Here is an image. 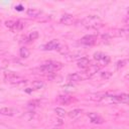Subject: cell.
I'll return each instance as SVG.
<instances>
[{
	"instance_id": "cell-13",
	"label": "cell",
	"mask_w": 129,
	"mask_h": 129,
	"mask_svg": "<svg viewBox=\"0 0 129 129\" xmlns=\"http://www.w3.org/2000/svg\"><path fill=\"white\" fill-rule=\"evenodd\" d=\"M66 59L68 60V61H73V60H76V59H80V58H82V57H84V56H82V52H71V53H67L66 55Z\"/></svg>"
},
{
	"instance_id": "cell-25",
	"label": "cell",
	"mask_w": 129,
	"mask_h": 129,
	"mask_svg": "<svg viewBox=\"0 0 129 129\" xmlns=\"http://www.w3.org/2000/svg\"><path fill=\"white\" fill-rule=\"evenodd\" d=\"M16 9H17V10H22V8H21V6H18V7L16 8Z\"/></svg>"
},
{
	"instance_id": "cell-3",
	"label": "cell",
	"mask_w": 129,
	"mask_h": 129,
	"mask_svg": "<svg viewBox=\"0 0 129 129\" xmlns=\"http://www.w3.org/2000/svg\"><path fill=\"white\" fill-rule=\"evenodd\" d=\"M4 79L6 82H9L12 84H18V83H25L26 82V80H24L21 76L17 75L14 72H10V71L4 72Z\"/></svg>"
},
{
	"instance_id": "cell-14",
	"label": "cell",
	"mask_w": 129,
	"mask_h": 129,
	"mask_svg": "<svg viewBox=\"0 0 129 129\" xmlns=\"http://www.w3.org/2000/svg\"><path fill=\"white\" fill-rule=\"evenodd\" d=\"M60 23H62V24H66V25H70V24H72L73 22H74V17H73V15H71V14H63L62 16H61V18H60Z\"/></svg>"
},
{
	"instance_id": "cell-20",
	"label": "cell",
	"mask_w": 129,
	"mask_h": 129,
	"mask_svg": "<svg viewBox=\"0 0 129 129\" xmlns=\"http://www.w3.org/2000/svg\"><path fill=\"white\" fill-rule=\"evenodd\" d=\"M19 55H20V57H22V58H27L29 55H30V51L28 50V48H26V47H21L20 49H19Z\"/></svg>"
},
{
	"instance_id": "cell-22",
	"label": "cell",
	"mask_w": 129,
	"mask_h": 129,
	"mask_svg": "<svg viewBox=\"0 0 129 129\" xmlns=\"http://www.w3.org/2000/svg\"><path fill=\"white\" fill-rule=\"evenodd\" d=\"M54 112H55L56 115H57L58 117H60V118L66 115V111H64L62 108H58V107H57V108H54Z\"/></svg>"
},
{
	"instance_id": "cell-11",
	"label": "cell",
	"mask_w": 129,
	"mask_h": 129,
	"mask_svg": "<svg viewBox=\"0 0 129 129\" xmlns=\"http://www.w3.org/2000/svg\"><path fill=\"white\" fill-rule=\"evenodd\" d=\"M0 113L4 116H14L15 114L18 113V110L17 109H14V108H8V107H2L0 109Z\"/></svg>"
},
{
	"instance_id": "cell-24",
	"label": "cell",
	"mask_w": 129,
	"mask_h": 129,
	"mask_svg": "<svg viewBox=\"0 0 129 129\" xmlns=\"http://www.w3.org/2000/svg\"><path fill=\"white\" fill-rule=\"evenodd\" d=\"M124 63H126V60H120V61H118V62H117V66H116L117 70H119L120 68L124 67Z\"/></svg>"
},
{
	"instance_id": "cell-15",
	"label": "cell",
	"mask_w": 129,
	"mask_h": 129,
	"mask_svg": "<svg viewBox=\"0 0 129 129\" xmlns=\"http://www.w3.org/2000/svg\"><path fill=\"white\" fill-rule=\"evenodd\" d=\"M68 81L70 83H76V82H80L83 80V77L80 75V74H77V73H74V74H71L68 76Z\"/></svg>"
},
{
	"instance_id": "cell-17",
	"label": "cell",
	"mask_w": 129,
	"mask_h": 129,
	"mask_svg": "<svg viewBox=\"0 0 129 129\" xmlns=\"http://www.w3.org/2000/svg\"><path fill=\"white\" fill-rule=\"evenodd\" d=\"M26 13L30 17H37L38 15L41 14V10H39L37 8H29V9H27Z\"/></svg>"
},
{
	"instance_id": "cell-23",
	"label": "cell",
	"mask_w": 129,
	"mask_h": 129,
	"mask_svg": "<svg viewBox=\"0 0 129 129\" xmlns=\"http://www.w3.org/2000/svg\"><path fill=\"white\" fill-rule=\"evenodd\" d=\"M111 76H112V73H110V72H102L101 73V78L102 79H105V80L110 79Z\"/></svg>"
},
{
	"instance_id": "cell-16",
	"label": "cell",
	"mask_w": 129,
	"mask_h": 129,
	"mask_svg": "<svg viewBox=\"0 0 129 129\" xmlns=\"http://www.w3.org/2000/svg\"><path fill=\"white\" fill-rule=\"evenodd\" d=\"M57 101L61 104H64V105H69L72 101H73V98L68 96V95H60L57 97Z\"/></svg>"
},
{
	"instance_id": "cell-6",
	"label": "cell",
	"mask_w": 129,
	"mask_h": 129,
	"mask_svg": "<svg viewBox=\"0 0 129 129\" xmlns=\"http://www.w3.org/2000/svg\"><path fill=\"white\" fill-rule=\"evenodd\" d=\"M97 41V35L95 34H88V35H85L81 38L80 42L84 45H87V46H91L93 44H95Z\"/></svg>"
},
{
	"instance_id": "cell-19",
	"label": "cell",
	"mask_w": 129,
	"mask_h": 129,
	"mask_svg": "<svg viewBox=\"0 0 129 129\" xmlns=\"http://www.w3.org/2000/svg\"><path fill=\"white\" fill-rule=\"evenodd\" d=\"M45 84L43 81H33L31 84V87L33 90H40L42 88H44Z\"/></svg>"
},
{
	"instance_id": "cell-4",
	"label": "cell",
	"mask_w": 129,
	"mask_h": 129,
	"mask_svg": "<svg viewBox=\"0 0 129 129\" xmlns=\"http://www.w3.org/2000/svg\"><path fill=\"white\" fill-rule=\"evenodd\" d=\"M24 25H25L24 22H22L21 20H7V21H5V26L14 32L22 30Z\"/></svg>"
},
{
	"instance_id": "cell-2",
	"label": "cell",
	"mask_w": 129,
	"mask_h": 129,
	"mask_svg": "<svg viewBox=\"0 0 129 129\" xmlns=\"http://www.w3.org/2000/svg\"><path fill=\"white\" fill-rule=\"evenodd\" d=\"M101 23V18L97 15H89L82 20V25L87 28H96Z\"/></svg>"
},
{
	"instance_id": "cell-7",
	"label": "cell",
	"mask_w": 129,
	"mask_h": 129,
	"mask_svg": "<svg viewBox=\"0 0 129 129\" xmlns=\"http://www.w3.org/2000/svg\"><path fill=\"white\" fill-rule=\"evenodd\" d=\"M60 46L61 45L57 39H52L43 45V49L44 50H59Z\"/></svg>"
},
{
	"instance_id": "cell-1",
	"label": "cell",
	"mask_w": 129,
	"mask_h": 129,
	"mask_svg": "<svg viewBox=\"0 0 129 129\" xmlns=\"http://www.w3.org/2000/svg\"><path fill=\"white\" fill-rule=\"evenodd\" d=\"M62 68V63L58 61H48L39 67V71L45 74H53L54 72L59 71Z\"/></svg>"
},
{
	"instance_id": "cell-5",
	"label": "cell",
	"mask_w": 129,
	"mask_h": 129,
	"mask_svg": "<svg viewBox=\"0 0 129 129\" xmlns=\"http://www.w3.org/2000/svg\"><path fill=\"white\" fill-rule=\"evenodd\" d=\"M94 59L97 60L101 66H106L110 61V57L101 51H97L94 53Z\"/></svg>"
},
{
	"instance_id": "cell-21",
	"label": "cell",
	"mask_w": 129,
	"mask_h": 129,
	"mask_svg": "<svg viewBox=\"0 0 129 129\" xmlns=\"http://www.w3.org/2000/svg\"><path fill=\"white\" fill-rule=\"evenodd\" d=\"M38 36H39V33H38L37 31H32V32H30V33L28 34L27 39H28L29 41H33V40L37 39V38H38Z\"/></svg>"
},
{
	"instance_id": "cell-12",
	"label": "cell",
	"mask_w": 129,
	"mask_h": 129,
	"mask_svg": "<svg viewBox=\"0 0 129 129\" xmlns=\"http://www.w3.org/2000/svg\"><path fill=\"white\" fill-rule=\"evenodd\" d=\"M99 70H100V68L98 66H90L87 70H85V75L87 78H91L94 75H96L99 72Z\"/></svg>"
},
{
	"instance_id": "cell-18",
	"label": "cell",
	"mask_w": 129,
	"mask_h": 129,
	"mask_svg": "<svg viewBox=\"0 0 129 129\" xmlns=\"http://www.w3.org/2000/svg\"><path fill=\"white\" fill-rule=\"evenodd\" d=\"M81 114H82V110L81 109H74V110H72V111H70L68 113L69 117L72 118V119H77L78 117L81 116Z\"/></svg>"
},
{
	"instance_id": "cell-9",
	"label": "cell",
	"mask_w": 129,
	"mask_h": 129,
	"mask_svg": "<svg viewBox=\"0 0 129 129\" xmlns=\"http://www.w3.org/2000/svg\"><path fill=\"white\" fill-rule=\"evenodd\" d=\"M88 117L90 118L91 122L92 123H95V124H102L104 122V119L97 113H94V112H91V113H88Z\"/></svg>"
},
{
	"instance_id": "cell-10",
	"label": "cell",
	"mask_w": 129,
	"mask_h": 129,
	"mask_svg": "<svg viewBox=\"0 0 129 129\" xmlns=\"http://www.w3.org/2000/svg\"><path fill=\"white\" fill-rule=\"evenodd\" d=\"M77 66H78V68L81 69V70H87V69L91 66V64H90V59H89L88 57L84 56V57H82V58H80V59L78 60Z\"/></svg>"
},
{
	"instance_id": "cell-8",
	"label": "cell",
	"mask_w": 129,
	"mask_h": 129,
	"mask_svg": "<svg viewBox=\"0 0 129 129\" xmlns=\"http://www.w3.org/2000/svg\"><path fill=\"white\" fill-rule=\"evenodd\" d=\"M113 101L118 102V103H123V104H129V94H125L122 93L120 95L117 96H113L112 97Z\"/></svg>"
}]
</instances>
